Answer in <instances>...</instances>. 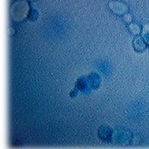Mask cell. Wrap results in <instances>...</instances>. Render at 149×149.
Returning <instances> with one entry per match:
<instances>
[{
  "label": "cell",
  "instance_id": "obj_3",
  "mask_svg": "<svg viewBox=\"0 0 149 149\" xmlns=\"http://www.w3.org/2000/svg\"><path fill=\"white\" fill-rule=\"evenodd\" d=\"M133 43H134V47H135V49H136L138 52L143 51L145 48V47H146L144 40L141 38V37H136V38H135V40L133 41Z\"/></svg>",
  "mask_w": 149,
  "mask_h": 149
},
{
  "label": "cell",
  "instance_id": "obj_5",
  "mask_svg": "<svg viewBox=\"0 0 149 149\" xmlns=\"http://www.w3.org/2000/svg\"><path fill=\"white\" fill-rule=\"evenodd\" d=\"M130 29L133 34H139L141 33V28L138 24H135V23H132L130 24Z\"/></svg>",
  "mask_w": 149,
  "mask_h": 149
},
{
  "label": "cell",
  "instance_id": "obj_1",
  "mask_svg": "<svg viewBox=\"0 0 149 149\" xmlns=\"http://www.w3.org/2000/svg\"><path fill=\"white\" fill-rule=\"evenodd\" d=\"M29 9V5L25 0H20L13 4L11 8V15L14 20L20 21L24 18L27 15Z\"/></svg>",
  "mask_w": 149,
  "mask_h": 149
},
{
  "label": "cell",
  "instance_id": "obj_2",
  "mask_svg": "<svg viewBox=\"0 0 149 149\" xmlns=\"http://www.w3.org/2000/svg\"><path fill=\"white\" fill-rule=\"evenodd\" d=\"M109 7L115 14L124 15L129 10L128 6L121 1H111L109 3Z\"/></svg>",
  "mask_w": 149,
  "mask_h": 149
},
{
  "label": "cell",
  "instance_id": "obj_6",
  "mask_svg": "<svg viewBox=\"0 0 149 149\" xmlns=\"http://www.w3.org/2000/svg\"><path fill=\"white\" fill-rule=\"evenodd\" d=\"M124 17L125 22H126L127 23H130V22H132V20H133L132 19V16H131L129 13L124 14V17Z\"/></svg>",
  "mask_w": 149,
  "mask_h": 149
},
{
  "label": "cell",
  "instance_id": "obj_4",
  "mask_svg": "<svg viewBox=\"0 0 149 149\" xmlns=\"http://www.w3.org/2000/svg\"><path fill=\"white\" fill-rule=\"evenodd\" d=\"M142 36L143 38L146 40L148 43H149V24H145L143 27L142 30Z\"/></svg>",
  "mask_w": 149,
  "mask_h": 149
}]
</instances>
